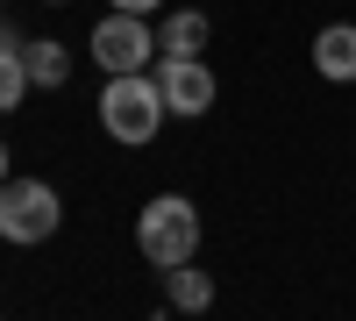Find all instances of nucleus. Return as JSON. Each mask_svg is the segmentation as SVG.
I'll return each mask as SVG.
<instances>
[{"label": "nucleus", "mask_w": 356, "mask_h": 321, "mask_svg": "<svg viewBox=\"0 0 356 321\" xmlns=\"http://www.w3.org/2000/svg\"><path fill=\"white\" fill-rule=\"evenodd\" d=\"M164 114H171V107H164L157 72H107V86H100V129H107L114 143H129V150L157 143Z\"/></svg>", "instance_id": "1"}, {"label": "nucleus", "mask_w": 356, "mask_h": 321, "mask_svg": "<svg viewBox=\"0 0 356 321\" xmlns=\"http://www.w3.org/2000/svg\"><path fill=\"white\" fill-rule=\"evenodd\" d=\"M136 250L150 257L157 272L193 265V257H200V208H193L186 193H157V200H143V214H136Z\"/></svg>", "instance_id": "2"}, {"label": "nucleus", "mask_w": 356, "mask_h": 321, "mask_svg": "<svg viewBox=\"0 0 356 321\" xmlns=\"http://www.w3.org/2000/svg\"><path fill=\"white\" fill-rule=\"evenodd\" d=\"M57 221H65L57 186H43V179H8V186H0V236H8V243H22V250L50 243Z\"/></svg>", "instance_id": "3"}, {"label": "nucleus", "mask_w": 356, "mask_h": 321, "mask_svg": "<svg viewBox=\"0 0 356 321\" xmlns=\"http://www.w3.org/2000/svg\"><path fill=\"white\" fill-rule=\"evenodd\" d=\"M93 57H100V72H150V57H157V29L129 15V8H114L100 29H93Z\"/></svg>", "instance_id": "4"}, {"label": "nucleus", "mask_w": 356, "mask_h": 321, "mask_svg": "<svg viewBox=\"0 0 356 321\" xmlns=\"http://www.w3.org/2000/svg\"><path fill=\"white\" fill-rule=\"evenodd\" d=\"M157 86H164V107L186 114V122H200L207 107H214V72H207V57H157Z\"/></svg>", "instance_id": "5"}, {"label": "nucleus", "mask_w": 356, "mask_h": 321, "mask_svg": "<svg viewBox=\"0 0 356 321\" xmlns=\"http://www.w3.org/2000/svg\"><path fill=\"white\" fill-rule=\"evenodd\" d=\"M314 72L328 86H349L356 79V22H328L314 36Z\"/></svg>", "instance_id": "6"}, {"label": "nucleus", "mask_w": 356, "mask_h": 321, "mask_svg": "<svg viewBox=\"0 0 356 321\" xmlns=\"http://www.w3.org/2000/svg\"><path fill=\"white\" fill-rule=\"evenodd\" d=\"M207 36H214V22H207L200 8H178V15L157 29V57H200Z\"/></svg>", "instance_id": "7"}, {"label": "nucleus", "mask_w": 356, "mask_h": 321, "mask_svg": "<svg viewBox=\"0 0 356 321\" xmlns=\"http://www.w3.org/2000/svg\"><path fill=\"white\" fill-rule=\"evenodd\" d=\"M164 300H171L178 314H207V307H214V279L200 272V257H193V265H171V272H164Z\"/></svg>", "instance_id": "8"}, {"label": "nucleus", "mask_w": 356, "mask_h": 321, "mask_svg": "<svg viewBox=\"0 0 356 321\" xmlns=\"http://www.w3.org/2000/svg\"><path fill=\"white\" fill-rule=\"evenodd\" d=\"M22 65H29L36 86H65V79H72V50L57 43V36H29V43H22Z\"/></svg>", "instance_id": "9"}, {"label": "nucleus", "mask_w": 356, "mask_h": 321, "mask_svg": "<svg viewBox=\"0 0 356 321\" xmlns=\"http://www.w3.org/2000/svg\"><path fill=\"white\" fill-rule=\"evenodd\" d=\"M29 86H36V79H29L22 50H0V114H8V107H22V100H29Z\"/></svg>", "instance_id": "10"}, {"label": "nucleus", "mask_w": 356, "mask_h": 321, "mask_svg": "<svg viewBox=\"0 0 356 321\" xmlns=\"http://www.w3.org/2000/svg\"><path fill=\"white\" fill-rule=\"evenodd\" d=\"M114 8H129V15H157L164 0H114Z\"/></svg>", "instance_id": "11"}, {"label": "nucleus", "mask_w": 356, "mask_h": 321, "mask_svg": "<svg viewBox=\"0 0 356 321\" xmlns=\"http://www.w3.org/2000/svg\"><path fill=\"white\" fill-rule=\"evenodd\" d=\"M0 50H22V36H15V29H8V22H0Z\"/></svg>", "instance_id": "12"}, {"label": "nucleus", "mask_w": 356, "mask_h": 321, "mask_svg": "<svg viewBox=\"0 0 356 321\" xmlns=\"http://www.w3.org/2000/svg\"><path fill=\"white\" fill-rule=\"evenodd\" d=\"M8 179H15V171H8V143H0V186H8Z\"/></svg>", "instance_id": "13"}, {"label": "nucleus", "mask_w": 356, "mask_h": 321, "mask_svg": "<svg viewBox=\"0 0 356 321\" xmlns=\"http://www.w3.org/2000/svg\"><path fill=\"white\" fill-rule=\"evenodd\" d=\"M50 8H65V0H50Z\"/></svg>", "instance_id": "14"}]
</instances>
